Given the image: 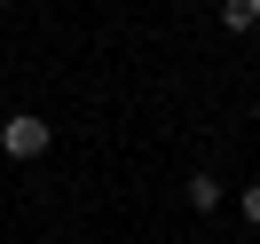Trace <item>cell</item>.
<instances>
[{"label":"cell","instance_id":"4","mask_svg":"<svg viewBox=\"0 0 260 244\" xmlns=\"http://www.w3.org/2000/svg\"><path fill=\"white\" fill-rule=\"evenodd\" d=\"M237 205H244V221H252V228H260V181H252V189H244V197H237Z\"/></svg>","mask_w":260,"mask_h":244},{"label":"cell","instance_id":"1","mask_svg":"<svg viewBox=\"0 0 260 244\" xmlns=\"http://www.w3.org/2000/svg\"><path fill=\"white\" fill-rule=\"evenodd\" d=\"M0 150H8V158H48V118H40V111H16L8 126H0Z\"/></svg>","mask_w":260,"mask_h":244},{"label":"cell","instance_id":"3","mask_svg":"<svg viewBox=\"0 0 260 244\" xmlns=\"http://www.w3.org/2000/svg\"><path fill=\"white\" fill-rule=\"evenodd\" d=\"M181 197H189L197 213H213V205H221V181H213V173H189V181H181Z\"/></svg>","mask_w":260,"mask_h":244},{"label":"cell","instance_id":"2","mask_svg":"<svg viewBox=\"0 0 260 244\" xmlns=\"http://www.w3.org/2000/svg\"><path fill=\"white\" fill-rule=\"evenodd\" d=\"M260 24V0H221V32H252Z\"/></svg>","mask_w":260,"mask_h":244}]
</instances>
